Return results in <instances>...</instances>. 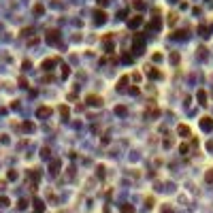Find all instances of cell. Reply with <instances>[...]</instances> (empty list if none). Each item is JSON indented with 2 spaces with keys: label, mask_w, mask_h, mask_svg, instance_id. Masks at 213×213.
Instances as JSON below:
<instances>
[{
  "label": "cell",
  "mask_w": 213,
  "mask_h": 213,
  "mask_svg": "<svg viewBox=\"0 0 213 213\" xmlns=\"http://www.w3.org/2000/svg\"><path fill=\"white\" fill-rule=\"evenodd\" d=\"M39 117H47V115H51V106H41V109L36 111Z\"/></svg>",
  "instance_id": "3"
},
{
  "label": "cell",
  "mask_w": 213,
  "mask_h": 213,
  "mask_svg": "<svg viewBox=\"0 0 213 213\" xmlns=\"http://www.w3.org/2000/svg\"><path fill=\"white\" fill-rule=\"evenodd\" d=\"M177 21V13H168V24H175Z\"/></svg>",
  "instance_id": "13"
},
{
  "label": "cell",
  "mask_w": 213,
  "mask_h": 213,
  "mask_svg": "<svg viewBox=\"0 0 213 213\" xmlns=\"http://www.w3.org/2000/svg\"><path fill=\"white\" fill-rule=\"evenodd\" d=\"M126 83H128V75H124V77L119 79V83H117V90H124V87H126Z\"/></svg>",
  "instance_id": "6"
},
{
  "label": "cell",
  "mask_w": 213,
  "mask_h": 213,
  "mask_svg": "<svg viewBox=\"0 0 213 213\" xmlns=\"http://www.w3.org/2000/svg\"><path fill=\"white\" fill-rule=\"evenodd\" d=\"M200 126L205 128V130H211V128H213V119H211V117H207V115H205V117L200 119Z\"/></svg>",
  "instance_id": "2"
},
{
  "label": "cell",
  "mask_w": 213,
  "mask_h": 213,
  "mask_svg": "<svg viewBox=\"0 0 213 213\" xmlns=\"http://www.w3.org/2000/svg\"><path fill=\"white\" fill-rule=\"evenodd\" d=\"M196 98H198V102H200V104H207V102H205V100H207V94H205V92H198V94H196Z\"/></svg>",
  "instance_id": "7"
},
{
  "label": "cell",
  "mask_w": 213,
  "mask_h": 213,
  "mask_svg": "<svg viewBox=\"0 0 213 213\" xmlns=\"http://www.w3.org/2000/svg\"><path fill=\"white\" fill-rule=\"evenodd\" d=\"M47 41H49V43H56V41H58V32H56V30H51V32H49V36H47Z\"/></svg>",
  "instance_id": "8"
},
{
  "label": "cell",
  "mask_w": 213,
  "mask_h": 213,
  "mask_svg": "<svg viewBox=\"0 0 213 213\" xmlns=\"http://www.w3.org/2000/svg\"><path fill=\"white\" fill-rule=\"evenodd\" d=\"M205 179H207V183H213V168H209V173L205 175Z\"/></svg>",
  "instance_id": "10"
},
{
  "label": "cell",
  "mask_w": 213,
  "mask_h": 213,
  "mask_svg": "<svg viewBox=\"0 0 213 213\" xmlns=\"http://www.w3.org/2000/svg\"><path fill=\"white\" fill-rule=\"evenodd\" d=\"M17 207H19V209H26V207H28V200H26V198H21L19 202H17Z\"/></svg>",
  "instance_id": "12"
},
{
  "label": "cell",
  "mask_w": 213,
  "mask_h": 213,
  "mask_svg": "<svg viewBox=\"0 0 213 213\" xmlns=\"http://www.w3.org/2000/svg\"><path fill=\"white\" fill-rule=\"evenodd\" d=\"M171 60H173V64H177V62H179V56H177V53H173Z\"/></svg>",
  "instance_id": "18"
},
{
  "label": "cell",
  "mask_w": 213,
  "mask_h": 213,
  "mask_svg": "<svg viewBox=\"0 0 213 213\" xmlns=\"http://www.w3.org/2000/svg\"><path fill=\"white\" fill-rule=\"evenodd\" d=\"M0 205L6 207V205H9V198H6V196H2V198H0Z\"/></svg>",
  "instance_id": "17"
},
{
  "label": "cell",
  "mask_w": 213,
  "mask_h": 213,
  "mask_svg": "<svg viewBox=\"0 0 213 213\" xmlns=\"http://www.w3.org/2000/svg\"><path fill=\"white\" fill-rule=\"evenodd\" d=\"M60 113L64 115V117H68V106H60Z\"/></svg>",
  "instance_id": "15"
},
{
  "label": "cell",
  "mask_w": 213,
  "mask_h": 213,
  "mask_svg": "<svg viewBox=\"0 0 213 213\" xmlns=\"http://www.w3.org/2000/svg\"><path fill=\"white\" fill-rule=\"evenodd\" d=\"M96 17H98V21H104L106 19V13L104 11H96Z\"/></svg>",
  "instance_id": "9"
},
{
  "label": "cell",
  "mask_w": 213,
  "mask_h": 213,
  "mask_svg": "<svg viewBox=\"0 0 213 213\" xmlns=\"http://www.w3.org/2000/svg\"><path fill=\"white\" fill-rule=\"evenodd\" d=\"M134 6H137V9H143V2H141V0H137V2H134Z\"/></svg>",
  "instance_id": "19"
},
{
  "label": "cell",
  "mask_w": 213,
  "mask_h": 213,
  "mask_svg": "<svg viewBox=\"0 0 213 213\" xmlns=\"http://www.w3.org/2000/svg\"><path fill=\"white\" fill-rule=\"evenodd\" d=\"M122 211H124V213H134V209L128 207V205H124V207H122Z\"/></svg>",
  "instance_id": "14"
},
{
  "label": "cell",
  "mask_w": 213,
  "mask_h": 213,
  "mask_svg": "<svg viewBox=\"0 0 213 213\" xmlns=\"http://www.w3.org/2000/svg\"><path fill=\"white\" fill-rule=\"evenodd\" d=\"M141 21H143V19H141V15H137V17H134V19H132V26H139Z\"/></svg>",
  "instance_id": "16"
},
{
  "label": "cell",
  "mask_w": 213,
  "mask_h": 213,
  "mask_svg": "<svg viewBox=\"0 0 213 213\" xmlns=\"http://www.w3.org/2000/svg\"><path fill=\"white\" fill-rule=\"evenodd\" d=\"M34 209H36V213H43V211H45V205H43V200H34Z\"/></svg>",
  "instance_id": "4"
},
{
  "label": "cell",
  "mask_w": 213,
  "mask_h": 213,
  "mask_svg": "<svg viewBox=\"0 0 213 213\" xmlns=\"http://www.w3.org/2000/svg\"><path fill=\"white\" fill-rule=\"evenodd\" d=\"M177 132H179V134H183V137H190V128L185 126V124H183V126H179V128H177Z\"/></svg>",
  "instance_id": "5"
},
{
  "label": "cell",
  "mask_w": 213,
  "mask_h": 213,
  "mask_svg": "<svg viewBox=\"0 0 213 213\" xmlns=\"http://www.w3.org/2000/svg\"><path fill=\"white\" fill-rule=\"evenodd\" d=\"M58 166H60V160H56V162H53V164H51V173H53V175H56V173H58Z\"/></svg>",
  "instance_id": "11"
},
{
  "label": "cell",
  "mask_w": 213,
  "mask_h": 213,
  "mask_svg": "<svg viewBox=\"0 0 213 213\" xmlns=\"http://www.w3.org/2000/svg\"><path fill=\"white\" fill-rule=\"evenodd\" d=\"M85 102L90 104V106H102V96H98V94H87V96H85Z\"/></svg>",
  "instance_id": "1"
}]
</instances>
